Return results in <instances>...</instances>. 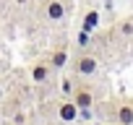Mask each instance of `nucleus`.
Here are the masks:
<instances>
[{
  "label": "nucleus",
  "instance_id": "nucleus-7",
  "mask_svg": "<svg viewBox=\"0 0 133 125\" xmlns=\"http://www.w3.org/2000/svg\"><path fill=\"white\" fill-rule=\"evenodd\" d=\"M97 24H99V13H97V11H89V13H86V18H84V31H89V34H91V31L97 29Z\"/></svg>",
  "mask_w": 133,
  "mask_h": 125
},
{
  "label": "nucleus",
  "instance_id": "nucleus-10",
  "mask_svg": "<svg viewBox=\"0 0 133 125\" xmlns=\"http://www.w3.org/2000/svg\"><path fill=\"white\" fill-rule=\"evenodd\" d=\"M86 42H89V31H84V29H81V34H78V44L84 47Z\"/></svg>",
  "mask_w": 133,
  "mask_h": 125
},
{
  "label": "nucleus",
  "instance_id": "nucleus-3",
  "mask_svg": "<svg viewBox=\"0 0 133 125\" xmlns=\"http://www.w3.org/2000/svg\"><path fill=\"white\" fill-rule=\"evenodd\" d=\"M73 102H76V107L78 109H91V104H94V96H91V91L89 89H76V96H73Z\"/></svg>",
  "mask_w": 133,
  "mask_h": 125
},
{
  "label": "nucleus",
  "instance_id": "nucleus-11",
  "mask_svg": "<svg viewBox=\"0 0 133 125\" xmlns=\"http://www.w3.org/2000/svg\"><path fill=\"white\" fill-rule=\"evenodd\" d=\"M104 3H112V0H104Z\"/></svg>",
  "mask_w": 133,
  "mask_h": 125
},
{
  "label": "nucleus",
  "instance_id": "nucleus-5",
  "mask_svg": "<svg viewBox=\"0 0 133 125\" xmlns=\"http://www.w3.org/2000/svg\"><path fill=\"white\" fill-rule=\"evenodd\" d=\"M117 122L120 125H133V104H120L117 107Z\"/></svg>",
  "mask_w": 133,
  "mask_h": 125
},
{
  "label": "nucleus",
  "instance_id": "nucleus-1",
  "mask_svg": "<svg viewBox=\"0 0 133 125\" xmlns=\"http://www.w3.org/2000/svg\"><path fill=\"white\" fill-rule=\"evenodd\" d=\"M97 68H99V63H97V57H91V55H81V57L76 60V73H81V76H94Z\"/></svg>",
  "mask_w": 133,
  "mask_h": 125
},
{
  "label": "nucleus",
  "instance_id": "nucleus-2",
  "mask_svg": "<svg viewBox=\"0 0 133 125\" xmlns=\"http://www.w3.org/2000/svg\"><path fill=\"white\" fill-rule=\"evenodd\" d=\"M57 115H60L63 122H73V120L78 117V107H76V102H63V104L57 107Z\"/></svg>",
  "mask_w": 133,
  "mask_h": 125
},
{
  "label": "nucleus",
  "instance_id": "nucleus-9",
  "mask_svg": "<svg viewBox=\"0 0 133 125\" xmlns=\"http://www.w3.org/2000/svg\"><path fill=\"white\" fill-rule=\"evenodd\" d=\"M117 31H120L123 37H133V18H125V21H120Z\"/></svg>",
  "mask_w": 133,
  "mask_h": 125
},
{
  "label": "nucleus",
  "instance_id": "nucleus-8",
  "mask_svg": "<svg viewBox=\"0 0 133 125\" xmlns=\"http://www.w3.org/2000/svg\"><path fill=\"white\" fill-rule=\"evenodd\" d=\"M65 60H68V52H65V47H57L55 55H52V63H50V65H52V68H63V65H65Z\"/></svg>",
  "mask_w": 133,
  "mask_h": 125
},
{
  "label": "nucleus",
  "instance_id": "nucleus-4",
  "mask_svg": "<svg viewBox=\"0 0 133 125\" xmlns=\"http://www.w3.org/2000/svg\"><path fill=\"white\" fill-rule=\"evenodd\" d=\"M44 11H47V18L50 21H63V16H65V5L60 3V0H50Z\"/></svg>",
  "mask_w": 133,
  "mask_h": 125
},
{
  "label": "nucleus",
  "instance_id": "nucleus-6",
  "mask_svg": "<svg viewBox=\"0 0 133 125\" xmlns=\"http://www.w3.org/2000/svg\"><path fill=\"white\" fill-rule=\"evenodd\" d=\"M47 76H50V65H44V63H39V65L31 68V81H34V84L47 81Z\"/></svg>",
  "mask_w": 133,
  "mask_h": 125
}]
</instances>
